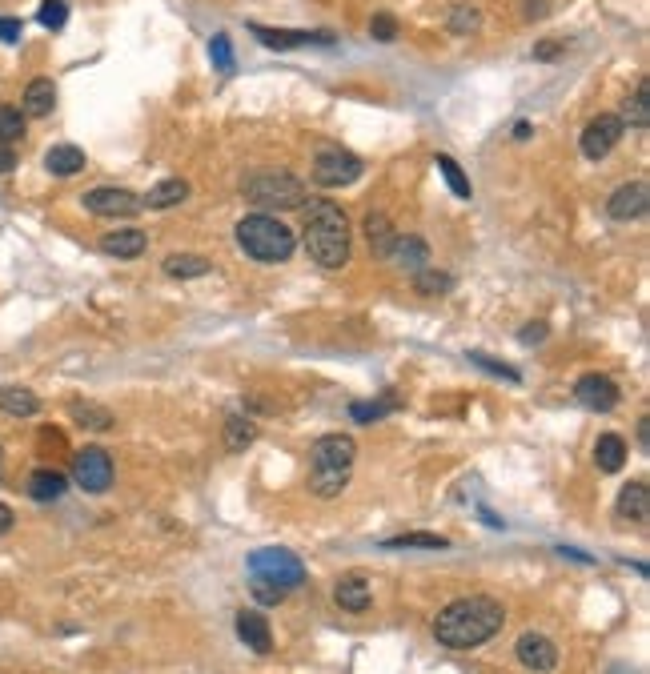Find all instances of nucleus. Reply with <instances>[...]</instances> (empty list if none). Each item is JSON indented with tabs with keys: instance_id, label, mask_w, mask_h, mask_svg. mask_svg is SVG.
Returning a JSON list of instances; mask_svg holds the SVG:
<instances>
[{
	"instance_id": "6ab92c4d",
	"label": "nucleus",
	"mask_w": 650,
	"mask_h": 674,
	"mask_svg": "<svg viewBox=\"0 0 650 674\" xmlns=\"http://www.w3.org/2000/svg\"><path fill=\"white\" fill-rule=\"evenodd\" d=\"M53 109H57V85L49 77L29 81V89H25V113L29 117H49Z\"/></svg>"
},
{
	"instance_id": "473e14b6",
	"label": "nucleus",
	"mask_w": 650,
	"mask_h": 674,
	"mask_svg": "<svg viewBox=\"0 0 650 674\" xmlns=\"http://www.w3.org/2000/svg\"><path fill=\"white\" fill-rule=\"evenodd\" d=\"M37 21L57 33V29H65V21H69V5H65V0H45V5L37 9Z\"/></svg>"
},
{
	"instance_id": "a878e982",
	"label": "nucleus",
	"mask_w": 650,
	"mask_h": 674,
	"mask_svg": "<svg viewBox=\"0 0 650 674\" xmlns=\"http://www.w3.org/2000/svg\"><path fill=\"white\" fill-rule=\"evenodd\" d=\"M161 269H165L169 277H177V281H193V277L213 273V265H209L205 257H197V253H169Z\"/></svg>"
},
{
	"instance_id": "72a5a7b5",
	"label": "nucleus",
	"mask_w": 650,
	"mask_h": 674,
	"mask_svg": "<svg viewBox=\"0 0 650 674\" xmlns=\"http://www.w3.org/2000/svg\"><path fill=\"white\" fill-rule=\"evenodd\" d=\"M478 25H482L478 9H470V5H454V9H450V33L466 37V33H474Z\"/></svg>"
},
{
	"instance_id": "603ef678",
	"label": "nucleus",
	"mask_w": 650,
	"mask_h": 674,
	"mask_svg": "<svg viewBox=\"0 0 650 674\" xmlns=\"http://www.w3.org/2000/svg\"><path fill=\"white\" fill-rule=\"evenodd\" d=\"M614 674H626V670H614Z\"/></svg>"
},
{
	"instance_id": "5701e85b",
	"label": "nucleus",
	"mask_w": 650,
	"mask_h": 674,
	"mask_svg": "<svg viewBox=\"0 0 650 674\" xmlns=\"http://www.w3.org/2000/svg\"><path fill=\"white\" fill-rule=\"evenodd\" d=\"M594 466H598L602 474H618V470L626 466V442H622L618 434H602L598 446H594Z\"/></svg>"
},
{
	"instance_id": "c9c22d12",
	"label": "nucleus",
	"mask_w": 650,
	"mask_h": 674,
	"mask_svg": "<svg viewBox=\"0 0 650 674\" xmlns=\"http://www.w3.org/2000/svg\"><path fill=\"white\" fill-rule=\"evenodd\" d=\"M438 169L446 173V181H450V189H454L458 197H470V181H466V173L458 169V161H454V157H438Z\"/></svg>"
},
{
	"instance_id": "4468645a",
	"label": "nucleus",
	"mask_w": 650,
	"mask_h": 674,
	"mask_svg": "<svg viewBox=\"0 0 650 674\" xmlns=\"http://www.w3.org/2000/svg\"><path fill=\"white\" fill-rule=\"evenodd\" d=\"M514 654H518V662L530 666V670H554V666H558V646H554L546 634H534V630L518 638Z\"/></svg>"
},
{
	"instance_id": "7ed1b4c3",
	"label": "nucleus",
	"mask_w": 650,
	"mask_h": 674,
	"mask_svg": "<svg viewBox=\"0 0 650 674\" xmlns=\"http://www.w3.org/2000/svg\"><path fill=\"white\" fill-rule=\"evenodd\" d=\"M237 245L253 257V261H285L297 241H293V229L269 213H249L237 221Z\"/></svg>"
},
{
	"instance_id": "7c9ffc66",
	"label": "nucleus",
	"mask_w": 650,
	"mask_h": 674,
	"mask_svg": "<svg viewBox=\"0 0 650 674\" xmlns=\"http://www.w3.org/2000/svg\"><path fill=\"white\" fill-rule=\"evenodd\" d=\"M414 289L426 293V297L450 293V289H454V277H450V273H438V269H418V273H414Z\"/></svg>"
},
{
	"instance_id": "393cba45",
	"label": "nucleus",
	"mask_w": 650,
	"mask_h": 674,
	"mask_svg": "<svg viewBox=\"0 0 650 674\" xmlns=\"http://www.w3.org/2000/svg\"><path fill=\"white\" fill-rule=\"evenodd\" d=\"M45 169H49L53 177H73V173L85 169V153H81L77 145H53L49 157H45Z\"/></svg>"
},
{
	"instance_id": "2eb2a0df",
	"label": "nucleus",
	"mask_w": 650,
	"mask_h": 674,
	"mask_svg": "<svg viewBox=\"0 0 650 674\" xmlns=\"http://www.w3.org/2000/svg\"><path fill=\"white\" fill-rule=\"evenodd\" d=\"M334 602H338L342 610H350V614H362V610H370L374 590H370V582H366L362 574H346V578L334 586Z\"/></svg>"
},
{
	"instance_id": "412c9836",
	"label": "nucleus",
	"mask_w": 650,
	"mask_h": 674,
	"mask_svg": "<svg viewBox=\"0 0 650 674\" xmlns=\"http://www.w3.org/2000/svg\"><path fill=\"white\" fill-rule=\"evenodd\" d=\"M185 197H189V181L165 177V181H157V185L149 189V197H141V201H145V209H169V205H181Z\"/></svg>"
},
{
	"instance_id": "a18cd8bd",
	"label": "nucleus",
	"mask_w": 650,
	"mask_h": 674,
	"mask_svg": "<svg viewBox=\"0 0 650 674\" xmlns=\"http://www.w3.org/2000/svg\"><path fill=\"white\" fill-rule=\"evenodd\" d=\"M558 53H562V45H558V41H542V45L534 49V57H538V61H554Z\"/></svg>"
},
{
	"instance_id": "de8ad7c7",
	"label": "nucleus",
	"mask_w": 650,
	"mask_h": 674,
	"mask_svg": "<svg viewBox=\"0 0 650 674\" xmlns=\"http://www.w3.org/2000/svg\"><path fill=\"white\" fill-rule=\"evenodd\" d=\"M522 9H526V17H530V21H538V17L546 13V0H522Z\"/></svg>"
},
{
	"instance_id": "09e8293b",
	"label": "nucleus",
	"mask_w": 650,
	"mask_h": 674,
	"mask_svg": "<svg viewBox=\"0 0 650 674\" xmlns=\"http://www.w3.org/2000/svg\"><path fill=\"white\" fill-rule=\"evenodd\" d=\"M13 522H17V518H13V510H9L5 502H0V538H5V534L13 530Z\"/></svg>"
},
{
	"instance_id": "6e6552de",
	"label": "nucleus",
	"mask_w": 650,
	"mask_h": 674,
	"mask_svg": "<svg viewBox=\"0 0 650 674\" xmlns=\"http://www.w3.org/2000/svg\"><path fill=\"white\" fill-rule=\"evenodd\" d=\"M309 458H313V470L350 474V466H354V458H358V446H354L350 434H325V438L313 442Z\"/></svg>"
},
{
	"instance_id": "f704fd0d",
	"label": "nucleus",
	"mask_w": 650,
	"mask_h": 674,
	"mask_svg": "<svg viewBox=\"0 0 650 674\" xmlns=\"http://www.w3.org/2000/svg\"><path fill=\"white\" fill-rule=\"evenodd\" d=\"M225 442H229V450H245L253 442V426L245 418H229L225 422Z\"/></svg>"
},
{
	"instance_id": "79ce46f5",
	"label": "nucleus",
	"mask_w": 650,
	"mask_h": 674,
	"mask_svg": "<svg viewBox=\"0 0 650 674\" xmlns=\"http://www.w3.org/2000/svg\"><path fill=\"white\" fill-rule=\"evenodd\" d=\"M41 450H45V454H49V450H53V454L65 450V438H61L57 426H45V430H41Z\"/></svg>"
},
{
	"instance_id": "a19ab883",
	"label": "nucleus",
	"mask_w": 650,
	"mask_h": 674,
	"mask_svg": "<svg viewBox=\"0 0 650 674\" xmlns=\"http://www.w3.org/2000/svg\"><path fill=\"white\" fill-rule=\"evenodd\" d=\"M253 598H257L261 606H277V602L285 598V590H277V586H265V582H253Z\"/></svg>"
},
{
	"instance_id": "b1692460",
	"label": "nucleus",
	"mask_w": 650,
	"mask_h": 674,
	"mask_svg": "<svg viewBox=\"0 0 650 674\" xmlns=\"http://www.w3.org/2000/svg\"><path fill=\"white\" fill-rule=\"evenodd\" d=\"M65 490H69V478L57 474V470H37L29 478V498L33 502H57V498H65Z\"/></svg>"
},
{
	"instance_id": "ddd939ff",
	"label": "nucleus",
	"mask_w": 650,
	"mask_h": 674,
	"mask_svg": "<svg viewBox=\"0 0 650 674\" xmlns=\"http://www.w3.org/2000/svg\"><path fill=\"white\" fill-rule=\"evenodd\" d=\"M574 398H578L586 410H598V414H606V410H614V406L622 402L618 386H614L606 374H586V378H578Z\"/></svg>"
},
{
	"instance_id": "0eeeda50",
	"label": "nucleus",
	"mask_w": 650,
	"mask_h": 674,
	"mask_svg": "<svg viewBox=\"0 0 650 674\" xmlns=\"http://www.w3.org/2000/svg\"><path fill=\"white\" fill-rule=\"evenodd\" d=\"M73 478L85 494H105L113 486V458L105 446H85L73 454Z\"/></svg>"
},
{
	"instance_id": "ea45409f",
	"label": "nucleus",
	"mask_w": 650,
	"mask_h": 674,
	"mask_svg": "<svg viewBox=\"0 0 650 674\" xmlns=\"http://www.w3.org/2000/svg\"><path fill=\"white\" fill-rule=\"evenodd\" d=\"M470 362H478V366H486L490 374H498V378H506V382H518V370H510L506 362H494V358H486V354H470Z\"/></svg>"
},
{
	"instance_id": "9b49d317",
	"label": "nucleus",
	"mask_w": 650,
	"mask_h": 674,
	"mask_svg": "<svg viewBox=\"0 0 650 674\" xmlns=\"http://www.w3.org/2000/svg\"><path fill=\"white\" fill-rule=\"evenodd\" d=\"M265 49H277V53H289V49H305V45H334L330 33H301V29H265V25H253L249 29Z\"/></svg>"
},
{
	"instance_id": "20e7f679",
	"label": "nucleus",
	"mask_w": 650,
	"mask_h": 674,
	"mask_svg": "<svg viewBox=\"0 0 650 674\" xmlns=\"http://www.w3.org/2000/svg\"><path fill=\"white\" fill-rule=\"evenodd\" d=\"M249 578L265 582V586H277V590H289V586L305 582V562L285 546H265V550L249 554Z\"/></svg>"
},
{
	"instance_id": "4c0bfd02",
	"label": "nucleus",
	"mask_w": 650,
	"mask_h": 674,
	"mask_svg": "<svg viewBox=\"0 0 650 674\" xmlns=\"http://www.w3.org/2000/svg\"><path fill=\"white\" fill-rule=\"evenodd\" d=\"M390 410H394V398L386 394V398H378L374 406H354L350 414H354L358 422H374V418H382V414H390Z\"/></svg>"
},
{
	"instance_id": "423d86ee",
	"label": "nucleus",
	"mask_w": 650,
	"mask_h": 674,
	"mask_svg": "<svg viewBox=\"0 0 650 674\" xmlns=\"http://www.w3.org/2000/svg\"><path fill=\"white\" fill-rule=\"evenodd\" d=\"M362 177V157H354L342 145H325L313 157V181L325 189H338V185H354Z\"/></svg>"
},
{
	"instance_id": "bb28decb",
	"label": "nucleus",
	"mask_w": 650,
	"mask_h": 674,
	"mask_svg": "<svg viewBox=\"0 0 650 674\" xmlns=\"http://www.w3.org/2000/svg\"><path fill=\"white\" fill-rule=\"evenodd\" d=\"M366 237H370V253H374V257H390V249H394V241H398L394 225H390L382 213H370V217H366Z\"/></svg>"
},
{
	"instance_id": "e433bc0d",
	"label": "nucleus",
	"mask_w": 650,
	"mask_h": 674,
	"mask_svg": "<svg viewBox=\"0 0 650 674\" xmlns=\"http://www.w3.org/2000/svg\"><path fill=\"white\" fill-rule=\"evenodd\" d=\"M209 57H213V65H217L221 73H233V49H229V37H225V33H217V37L209 41Z\"/></svg>"
},
{
	"instance_id": "c85d7f7f",
	"label": "nucleus",
	"mask_w": 650,
	"mask_h": 674,
	"mask_svg": "<svg viewBox=\"0 0 650 674\" xmlns=\"http://www.w3.org/2000/svg\"><path fill=\"white\" fill-rule=\"evenodd\" d=\"M25 137V113L17 105H0V145H13Z\"/></svg>"
},
{
	"instance_id": "2f4dec72",
	"label": "nucleus",
	"mask_w": 650,
	"mask_h": 674,
	"mask_svg": "<svg viewBox=\"0 0 650 674\" xmlns=\"http://www.w3.org/2000/svg\"><path fill=\"white\" fill-rule=\"evenodd\" d=\"M646 89H650L646 81H642V85L634 89V97L626 101V117H622V125H626V121H630V125H638V129H646V125H650V105H646Z\"/></svg>"
},
{
	"instance_id": "58836bf2",
	"label": "nucleus",
	"mask_w": 650,
	"mask_h": 674,
	"mask_svg": "<svg viewBox=\"0 0 650 674\" xmlns=\"http://www.w3.org/2000/svg\"><path fill=\"white\" fill-rule=\"evenodd\" d=\"M370 33H374V41H394V37H398V21H394L390 13H378V17L370 21Z\"/></svg>"
},
{
	"instance_id": "f3484780",
	"label": "nucleus",
	"mask_w": 650,
	"mask_h": 674,
	"mask_svg": "<svg viewBox=\"0 0 650 674\" xmlns=\"http://www.w3.org/2000/svg\"><path fill=\"white\" fill-rule=\"evenodd\" d=\"M618 518H630V522H646L650 518V490H646V482L622 486V494H618Z\"/></svg>"
},
{
	"instance_id": "f8f14e48",
	"label": "nucleus",
	"mask_w": 650,
	"mask_h": 674,
	"mask_svg": "<svg viewBox=\"0 0 650 674\" xmlns=\"http://www.w3.org/2000/svg\"><path fill=\"white\" fill-rule=\"evenodd\" d=\"M646 209H650V185L646 181H630L606 201V213L614 221H638V217H646Z\"/></svg>"
},
{
	"instance_id": "8fccbe9b",
	"label": "nucleus",
	"mask_w": 650,
	"mask_h": 674,
	"mask_svg": "<svg viewBox=\"0 0 650 674\" xmlns=\"http://www.w3.org/2000/svg\"><path fill=\"white\" fill-rule=\"evenodd\" d=\"M646 430H650V422H646V418H642V422H638V442H642V450H646V446H650V434H646Z\"/></svg>"
},
{
	"instance_id": "4be33fe9",
	"label": "nucleus",
	"mask_w": 650,
	"mask_h": 674,
	"mask_svg": "<svg viewBox=\"0 0 650 674\" xmlns=\"http://www.w3.org/2000/svg\"><path fill=\"white\" fill-rule=\"evenodd\" d=\"M390 257H394L406 273H418V269H426L430 245H426L422 237H398V241H394V249H390Z\"/></svg>"
},
{
	"instance_id": "37998d69",
	"label": "nucleus",
	"mask_w": 650,
	"mask_h": 674,
	"mask_svg": "<svg viewBox=\"0 0 650 674\" xmlns=\"http://www.w3.org/2000/svg\"><path fill=\"white\" fill-rule=\"evenodd\" d=\"M518 337H522V342H526V346H538V342H542V337H546V321L522 325V333H518Z\"/></svg>"
},
{
	"instance_id": "49530a36",
	"label": "nucleus",
	"mask_w": 650,
	"mask_h": 674,
	"mask_svg": "<svg viewBox=\"0 0 650 674\" xmlns=\"http://www.w3.org/2000/svg\"><path fill=\"white\" fill-rule=\"evenodd\" d=\"M17 169V153L9 145H0V173H13Z\"/></svg>"
},
{
	"instance_id": "3c124183",
	"label": "nucleus",
	"mask_w": 650,
	"mask_h": 674,
	"mask_svg": "<svg viewBox=\"0 0 650 674\" xmlns=\"http://www.w3.org/2000/svg\"><path fill=\"white\" fill-rule=\"evenodd\" d=\"M0 466H5V454H0Z\"/></svg>"
},
{
	"instance_id": "cd10ccee",
	"label": "nucleus",
	"mask_w": 650,
	"mask_h": 674,
	"mask_svg": "<svg viewBox=\"0 0 650 674\" xmlns=\"http://www.w3.org/2000/svg\"><path fill=\"white\" fill-rule=\"evenodd\" d=\"M69 414H73V422H81L85 430H109V426H113V414L101 410V406H93V402H73Z\"/></svg>"
},
{
	"instance_id": "1a4fd4ad",
	"label": "nucleus",
	"mask_w": 650,
	"mask_h": 674,
	"mask_svg": "<svg viewBox=\"0 0 650 674\" xmlns=\"http://www.w3.org/2000/svg\"><path fill=\"white\" fill-rule=\"evenodd\" d=\"M81 205H85L89 213H97V217H133V213L145 209V201H141L133 189H117V185H105V189L85 193Z\"/></svg>"
},
{
	"instance_id": "9d476101",
	"label": "nucleus",
	"mask_w": 650,
	"mask_h": 674,
	"mask_svg": "<svg viewBox=\"0 0 650 674\" xmlns=\"http://www.w3.org/2000/svg\"><path fill=\"white\" fill-rule=\"evenodd\" d=\"M622 117H614V113H602V117H594L590 125H586V133H582V157H590V161H602L618 141H622Z\"/></svg>"
},
{
	"instance_id": "c756f323",
	"label": "nucleus",
	"mask_w": 650,
	"mask_h": 674,
	"mask_svg": "<svg viewBox=\"0 0 650 674\" xmlns=\"http://www.w3.org/2000/svg\"><path fill=\"white\" fill-rule=\"evenodd\" d=\"M386 546H390V550H446L450 542H446L442 534H398V538H390Z\"/></svg>"
},
{
	"instance_id": "a211bd4d",
	"label": "nucleus",
	"mask_w": 650,
	"mask_h": 674,
	"mask_svg": "<svg viewBox=\"0 0 650 674\" xmlns=\"http://www.w3.org/2000/svg\"><path fill=\"white\" fill-rule=\"evenodd\" d=\"M41 410V398L25 386H5L0 390V414H9V418H33Z\"/></svg>"
},
{
	"instance_id": "f257e3e1",
	"label": "nucleus",
	"mask_w": 650,
	"mask_h": 674,
	"mask_svg": "<svg viewBox=\"0 0 650 674\" xmlns=\"http://www.w3.org/2000/svg\"><path fill=\"white\" fill-rule=\"evenodd\" d=\"M506 622V610L502 602L486 598V594H474V598H458L450 602L438 618H434V638L450 650H474L482 642H490Z\"/></svg>"
},
{
	"instance_id": "aec40b11",
	"label": "nucleus",
	"mask_w": 650,
	"mask_h": 674,
	"mask_svg": "<svg viewBox=\"0 0 650 674\" xmlns=\"http://www.w3.org/2000/svg\"><path fill=\"white\" fill-rule=\"evenodd\" d=\"M145 233L141 229H117V233H109V237H101V249L109 253V257H141L145 253Z\"/></svg>"
},
{
	"instance_id": "39448f33",
	"label": "nucleus",
	"mask_w": 650,
	"mask_h": 674,
	"mask_svg": "<svg viewBox=\"0 0 650 674\" xmlns=\"http://www.w3.org/2000/svg\"><path fill=\"white\" fill-rule=\"evenodd\" d=\"M245 201L257 209H293L305 201V185L293 173H257L245 181Z\"/></svg>"
},
{
	"instance_id": "f03ea898",
	"label": "nucleus",
	"mask_w": 650,
	"mask_h": 674,
	"mask_svg": "<svg viewBox=\"0 0 650 674\" xmlns=\"http://www.w3.org/2000/svg\"><path fill=\"white\" fill-rule=\"evenodd\" d=\"M305 205V249L321 269H342L350 261V221L334 201Z\"/></svg>"
},
{
	"instance_id": "c03bdc74",
	"label": "nucleus",
	"mask_w": 650,
	"mask_h": 674,
	"mask_svg": "<svg viewBox=\"0 0 650 674\" xmlns=\"http://www.w3.org/2000/svg\"><path fill=\"white\" fill-rule=\"evenodd\" d=\"M0 41H21V21H9V17H0Z\"/></svg>"
},
{
	"instance_id": "dca6fc26",
	"label": "nucleus",
	"mask_w": 650,
	"mask_h": 674,
	"mask_svg": "<svg viewBox=\"0 0 650 674\" xmlns=\"http://www.w3.org/2000/svg\"><path fill=\"white\" fill-rule=\"evenodd\" d=\"M237 638H241L249 650H257V654H269V650H273L269 622H265L261 614H253V610H241V614H237Z\"/></svg>"
}]
</instances>
